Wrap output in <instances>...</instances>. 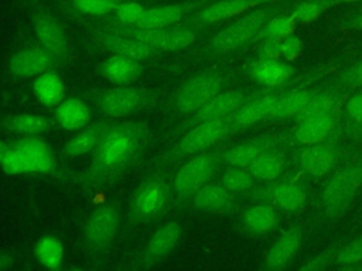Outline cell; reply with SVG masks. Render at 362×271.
I'll list each match as a JSON object with an SVG mask.
<instances>
[{
  "label": "cell",
  "instance_id": "25",
  "mask_svg": "<svg viewBox=\"0 0 362 271\" xmlns=\"http://www.w3.org/2000/svg\"><path fill=\"white\" fill-rule=\"evenodd\" d=\"M296 68L283 59L257 56L246 66L247 76L266 88H280L294 75Z\"/></svg>",
  "mask_w": 362,
  "mask_h": 271
},
{
  "label": "cell",
  "instance_id": "43",
  "mask_svg": "<svg viewBox=\"0 0 362 271\" xmlns=\"http://www.w3.org/2000/svg\"><path fill=\"white\" fill-rule=\"evenodd\" d=\"M338 248H335L334 246L327 247L324 251H321L320 254H317L315 257L310 258L307 263H304L303 265L298 267L300 271H318V270H325L331 265H334V258L337 254Z\"/></svg>",
  "mask_w": 362,
  "mask_h": 271
},
{
  "label": "cell",
  "instance_id": "38",
  "mask_svg": "<svg viewBox=\"0 0 362 271\" xmlns=\"http://www.w3.org/2000/svg\"><path fill=\"white\" fill-rule=\"evenodd\" d=\"M339 102V95L335 90H318L311 100L303 107V110L294 117L296 121L313 117V116H321L327 114L329 112L335 110L337 103Z\"/></svg>",
  "mask_w": 362,
  "mask_h": 271
},
{
  "label": "cell",
  "instance_id": "28",
  "mask_svg": "<svg viewBox=\"0 0 362 271\" xmlns=\"http://www.w3.org/2000/svg\"><path fill=\"white\" fill-rule=\"evenodd\" d=\"M113 124L115 120L112 119L89 123L86 127L81 128L74 137H71L64 144L62 152L68 157H81L85 154H92Z\"/></svg>",
  "mask_w": 362,
  "mask_h": 271
},
{
  "label": "cell",
  "instance_id": "14",
  "mask_svg": "<svg viewBox=\"0 0 362 271\" xmlns=\"http://www.w3.org/2000/svg\"><path fill=\"white\" fill-rule=\"evenodd\" d=\"M181 234L182 227L180 222H165L151 234L147 243L136 253V255L126 267L132 270H148L164 261L177 248L181 240Z\"/></svg>",
  "mask_w": 362,
  "mask_h": 271
},
{
  "label": "cell",
  "instance_id": "16",
  "mask_svg": "<svg viewBox=\"0 0 362 271\" xmlns=\"http://www.w3.org/2000/svg\"><path fill=\"white\" fill-rule=\"evenodd\" d=\"M286 0H215L204 4L191 13L181 24H191L205 28L206 25L236 18L259 6L267 3H280Z\"/></svg>",
  "mask_w": 362,
  "mask_h": 271
},
{
  "label": "cell",
  "instance_id": "24",
  "mask_svg": "<svg viewBox=\"0 0 362 271\" xmlns=\"http://www.w3.org/2000/svg\"><path fill=\"white\" fill-rule=\"evenodd\" d=\"M95 72L116 86H127L137 82L144 73V65L141 61L123 56L110 55L96 64Z\"/></svg>",
  "mask_w": 362,
  "mask_h": 271
},
{
  "label": "cell",
  "instance_id": "17",
  "mask_svg": "<svg viewBox=\"0 0 362 271\" xmlns=\"http://www.w3.org/2000/svg\"><path fill=\"white\" fill-rule=\"evenodd\" d=\"M62 68L61 62L40 42L14 52L8 61V72L16 78H35L48 71Z\"/></svg>",
  "mask_w": 362,
  "mask_h": 271
},
{
  "label": "cell",
  "instance_id": "29",
  "mask_svg": "<svg viewBox=\"0 0 362 271\" xmlns=\"http://www.w3.org/2000/svg\"><path fill=\"white\" fill-rule=\"evenodd\" d=\"M277 145L274 136H262L221 151V164L247 168L252 161L267 148Z\"/></svg>",
  "mask_w": 362,
  "mask_h": 271
},
{
  "label": "cell",
  "instance_id": "37",
  "mask_svg": "<svg viewBox=\"0 0 362 271\" xmlns=\"http://www.w3.org/2000/svg\"><path fill=\"white\" fill-rule=\"evenodd\" d=\"M296 27H297V23L291 17V14L279 13L264 23V25L260 28V31L253 38L252 44H257L260 40H264V38L283 40L284 37L294 34Z\"/></svg>",
  "mask_w": 362,
  "mask_h": 271
},
{
  "label": "cell",
  "instance_id": "46",
  "mask_svg": "<svg viewBox=\"0 0 362 271\" xmlns=\"http://www.w3.org/2000/svg\"><path fill=\"white\" fill-rule=\"evenodd\" d=\"M257 56L270 58V59H281V40L277 38H264L259 42Z\"/></svg>",
  "mask_w": 362,
  "mask_h": 271
},
{
  "label": "cell",
  "instance_id": "27",
  "mask_svg": "<svg viewBox=\"0 0 362 271\" xmlns=\"http://www.w3.org/2000/svg\"><path fill=\"white\" fill-rule=\"evenodd\" d=\"M291 138L298 145H313L328 140L337 127L335 110L321 116H313L296 121Z\"/></svg>",
  "mask_w": 362,
  "mask_h": 271
},
{
  "label": "cell",
  "instance_id": "12",
  "mask_svg": "<svg viewBox=\"0 0 362 271\" xmlns=\"http://www.w3.org/2000/svg\"><path fill=\"white\" fill-rule=\"evenodd\" d=\"M72 17L76 18L79 23H83V27L86 28V32L89 35L92 45L99 51L110 52L112 55L129 56L141 62L158 61L164 56V52H160L120 32L109 31L102 25L88 20L86 17H79V16H72Z\"/></svg>",
  "mask_w": 362,
  "mask_h": 271
},
{
  "label": "cell",
  "instance_id": "45",
  "mask_svg": "<svg viewBox=\"0 0 362 271\" xmlns=\"http://www.w3.org/2000/svg\"><path fill=\"white\" fill-rule=\"evenodd\" d=\"M338 82L348 88H362V59L344 69L338 75Z\"/></svg>",
  "mask_w": 362,
  "mask_h": 271
},
{
  "label": "cell",
  "instance_id": "10",
  "mask_svg": "<svg viewBox=\"0 0 362 271\" xmlns=\"http://www.w3.org/2000/svg\"><path fill=\"white\" fill-rule=\"evenodd\" d=\"M221 148H209L188 159L173 175L174 206L185 207L189 198L211 182L221 164Z\"/></svg>",
  "mask_w": 362,
  "mask_h": 271
},
{
  "label": "cell",
  "instance_id": "13",
  "mask_svg": "<svg viewBox=\"0 0 362 271\" xmlns=\"http://www.w3.org/2000/svg\"><path fill=\"white\" fill-rule=\"evenodd\" d=\"M30 8L31 27L37 41L61 62L62 68L68 66L75 59V49L61 21L42 3L30 6Z\"/></svg>",
  "mask_w": 362,
  "mask_h": 271
},
{
  "label": "cell",
  "instance_id": "51",
  "mask_svg": "<svg viewBox=\"0 0 362 271\" xmlns=\"http://www.w3.org/2000/svg\"><path fill=\"white\" fill-rule=\"evenodd\" d=\"M328 3H331L332 6L335 4H341V3H351V1H359V0H327Z\"/></svg>",
  "mask_w": 362,
  "mask_h": 271
},
{
  "label": "cell",
  "instance_id": "40",
  "mask_svg": "<svg viewBox=\"0 0 362 271\" xmlns=\"http://www.w3.org/2000/svg\"><path fill=\"white\" fill-rule=\"evenodd\" d=\"M146 10H147V7L141 1H139V0H127V1L120 3L115 8V11L110 16L105 17V18L134 27L141 20V17L144 16Z\"/></svg>",
  "mask_w": 362,
  "mask_h": 271
},
{
  "label": "cell",
  "instance_id": "50",
  "mask_svg": "<svg viewBox=\"0 0 362 271\" xmlns=\"http://www.w3.org/2000/svg\"><path fill=\"white\" fill-rule=\"evenodd\" d=\"M10 150H11V143H6V141L0 140V165H1L3 159L6 158V155L8 154Z\"/></svg>",
  "mask_w": 362,
  "mask_h": 271
},
{
  "label": "cell",
  "instance_id": "42",
  "mask_svg": "<svg viewBox=\"0 0 362 271\" xmlns=\"http://www.w3.org/2000/svg\"><path fill=\"white\" fill-rule=\"evenodd\" d=\"M334 265L338 268H358L362 265V234L338 248Z\"/></svg>",
  "mask_w": 362,
  "mask_h": 271
},
{
  "label": "cell",
  "instance_id": "36",
  "mask_svg": "<svg viewBox=\"0 0 362 271\" xmlns=\"http://www.w3.org/2000/svg\"><path fill=\"white\" fill-rule=\"evenodd\" d=\"M123 1L127 0H65L64 7L71 16L105 18Z\"/></svg>",
  "mask_w": 362,
  "mask_h": 271
},
{
  "label": "cell",
  "instance_id": "1",
  "mask_svg": "<svg viewBox=\"0 0 362 271\" xmlns=\"http://www.w3.org/2000/svg\"><path fill=\"white\" fill-rule=\"evenodd\" d=\"M153 143V131L144 120L115 121L92 152L89 165L62 178L83 188H102L120 181L136 168Z\"/></svg>",
  "mask_w": 362,
  "mask_h": 271
},
{
  "label": "cell",
  "instance_id": "4",
  "mask_svg": "<svg viewBox=\"0 0 362 271\" xmlns=\"http://www.w3.org/2000/svg\"><path fill=\"white\" fill-rule=\"evenodd\" d=\"M230 79L232 73L219 68L205 69L189 76L168 95L164 103V116L173 124L174 120L181 121L222 92Z\"/></svg>",
  "mask_w": 362,
  "mask_h": 271
},
{
  "label": "cell",
  "instance_id": "18",
  "mask_svg": "<svg viewBox=\"0 0 362 271\" xmlns=\"http://www.w3.org/2000/svg\"><path fill=\"white\" fill-rule=\"evenodd\" d=\"M185 207L197 213L226 216L238 210V199L223 185L208 182L189 198Z\"/></svg>",
  "mask_w": 362,
  "mask_h": 271
},
{
  "label": "cell",
  "instance_id": "52",
  "mask_svg": "<svg viewBox=\"0 0 362 271\" xmlns=\"http://www.w3.org/2000/svg\"><path fill=\"white\" fill-rule=\"evenodd\" d=\"M44 0H24L27 6H34V4H41Z\"/></svg>",
  "mask_w": 362,
  "mask_h": 271
},
{
  "label": "cell",
  "instance_id": "6",
  "mask_svg": "<svg viewBox=\"0 0 362 271\" xmlns=\"http://www.w3.org/2000/svg\"><path fill=\"white\" fill-rule=\"evenodd\" d=\"M229 136H232L229 116L197 124L170 140L168 145L150 159L148 168L171 167L202 151L214 148Z\"/></svg>",
  "mask_w": 362,
  "mask_h": 271
},
{
  "label": "cell",
  "instance_id": "35",
  "mask_svg": "<svg viewBox=\"0 0 362 271\" xmlns=\"http://www.w3.org/2000/svg\"><path fill=\"white\" fill-rule=\"evenodd\" d=\"M64 253L65 251L62 241L54 234L41 236L34 246V254L38 263L52 271L61 268L64 261Z\"/></svg>",
  "mask_w": 362,
  "mask_h": 271
},
{
  "label": "cell",
  "instance_id": "19",
  "mask_svg": "<svg viewBox=\"0 0 362 271\" xmlns=\"http://www.w3.org/2000/svg\"><path fill=\"white\" fill-rule=\"evenodd\" d=\"M284 90H286V88L281 89V86L274 88L273 92L270 90V92H264L262 95L260 93L255 95L246 103H243L236 112H233L229 116L232 134L239 133L246 128H250V127L256 126L257 123L267 120L269 114L274 109L279 97L281 96V93Z\"/></svg>",
  "mask_w": 362,
  "mask_h": 271
},
{
  "label": "cell",
  "instance_id": "41",
  "mask_svg": "<svg viewBox=\"0 0 362 271\" xmlns=\"http://www.w3.org/2000/svg\"><path fill=\"white\" fill-rule=\"evenodd\" d=\"M329 7H332V4L327 0H305L296 6L290 14L297 24H311L318 20Z\"/></svg>",
  "mask_w": 362,
  "mask_h": 271
},
{
  "label": "cell",
  "instance_id": "9",
  "mask_svg": "<svg viewBox=\"0 0 362 271\" xmlns=\"http://www.w3.org/2000/svg\"><path fill=\"white\" fill-rule=\"evenodd\" d=\"M362 188V161L342 167L324 185L320 196V216L325 224L334 223L349 209Z\"/></svg>",
  "mask_w": 362,
  "mask_h": 271
},
{
  "label": "cell",
  "instance_id": "34",
  "mask_svg": "<svg viewBox=\"0 0 362 271\" xmlns=\"http://www.w3.org/2000/svg\"><path fill=\"white\" fill-rule=\"evenodd\" d=\"M284 168H286V157L283 151L277 148V145L263 151L247 167V169L256 178V181H264V182H270L280 178L281 174L284 172Z\"/></svg>",
  "mask_w": 362,
  "mask_h": 271
},
{
  "label": "cell",
  "instance_id": "39",
  "mask_svg": "<svg viewBox=\"0 0 362 271\" xmlns=\"http://www.w3.org/2000/svg\"><path fill=\"white\" fill-rule=\"evenodd\" d=\"M219 183L223 185L230 192L238 195V193L252 191L255 188L256 178L250 174V171L247 168L228 165V168L225 169V172L221 176Z\"/></svg>",
  "mask_w": 362,
  "mask_h": 271
},
{
  "label": "cell",
  "instance_id": "2",
  "mask_svg": "<svg viewBox=\"0 0 362 271\" xmlns=\"http://www.w3.org/2000/svg\"><path fill=\"white\" fill-rule=\"evenodd\" d=\"M174 207L170 167H153L133 189L126 210V230L163 220Z\"/></svg>",
  "mask_w": 362,
  "mask_h": 271
},
{
  "label": "cell",
  "instance_id": "15",
  "mask_svg": "<svg viewBox=\"0 0 362 271\" xmlns=\"http://www.w3.org/2000/svg\"><path fill=\"white\" fill-rule=\"evenodd\" d=\"M250 198L257 202H266L281 212H300L308 199L305 186L291 178H277L250 192Z\"/></svg>",
  "mask_w": 362,
  "mask_h": 271
},
{
  "label": "cell",
  "instance_id": "20",
  "mask_svg": "<svg viewBox=\"0 0 362 271\" xmlns=\"http://www.w3.org/2000/svg\"><path fill=\"white\" fill-rule=\"evenodd\" d=\"M338 158V145L328 138L313 145H304L297 155V162L303 172L310 176L320 178L334 169Z\"/></svg>",
  "mask_w": 362,
  "mask_h": 271
},
{
  "label": "cell",
  "instance_id": "8",
  "mask_svg": "<svg viewBox=\"0 0 362 271\" xmlns=\"http://www.w3.org/2000/svg\"><path fill=\"white\" fill-rule=\"evenodd\" d=\"M96 24L102 25L109 31L127 35L164 54L181 51L191 47L197 42V40H199L201 32L204 31L202 27L191 24H177L163 28H139L107 18H100Z\"/></svg>",
  "mask_w": 362,
  "mask_h": 271
},
{
  "label": "cell",
  "instance_id": "22",
  "mask_svg": "<svg viewBox=\"0 0 362 271\" xmlns=\"http://www.w3.org/2000/svg\"><path fill=\"white\" fill-rule=\"evenodd\" d=\"M279 222V210L266 202H259L249 206L239 215L236 227L242 234L259 239L272 233Z\"/></svg>",
  "mask_w": 362,
  "mask_h": 271
},
{
  "label": "cell",
  "instance_id": "48",
  "mask_svg": "<svg viewBox=\"0 0 362 271\" xmlns=\"http://www.w3.org/2000/svg\"><path fill=\"white\" fill-rule=\"evenodd\" d=\"M16 264H17V260H16V257L13 254L0 251V271L1 270H10Z\"/></svg>",
  "mask_w": 362,
  "mask_h": 271
},
{
  "label": "cell",
  "instance_id": "31",
  "mask_svg": "<svg viewBox=\"0 0 362 271\" xmlns=\"http://www.w3.org/2000/svg\"><path fill=\"white\" fill-rule=\"evenodd\" d=\"M318 90V88H310L305 85L294 89H286L279 97L267 120L294 119Z\"/></svg>",
  "mask_w": 362,
  "mask_h": 271
},
{
  "label": "cell",
  "instance_id": "53",
  "mask_svg": "<svg viewBox=\"0 0 362 271\" xmlns=\"http://www.w3.org/2000/svg\"><path fill=\"white\" fill-rule=\"evenodd\" d=\"M209 1H211V0H201L202 4H206V3H209Z\"/></svg>",
  "mask_w": 362,
  "mask_h": 271
},
{
  "label": "cell",
  "instance_id": "44",
  "mask_svg": "<svg viewBox=\"0 0 362 271\" xmlns=\"http://www.w3.org/2000/svg\"><path fill=\"white\" fill-rule=\"evenodd\" d=\"M303 52V41L296 35L290 34L281 40V59L291 62L297 59Z\"/></svg>",
  "mask_w": 362,
  "mask_h": 271
},
{
  "label": "cell",
  "instance_id": "21",
  "mask_svg": "<svg viewBox=\"0 0 362 271\" xmlns=\"http://www.w3.org/2000/svg\"><path fill=\"white\" fill-rule=\"evenodd\" d=\"M201 0H185L182 3H167L147 7L144 16L137 23L139 28H163L181 24L191 13L201 8Z\"/></svg>",
  "mask_w": 362,
  "mask_h": 271
},
{
  "label": "cell",
  "instance_id": "7",
  "mask_svg": "<svg viewBox=\"0 0 362 271\" xmlns=\"http://www.w3.org/2000/svg\"><path fill=\"white\" fill-rule=\"evenodd\" d=\"M120 229V206L109 200L95 207L83 224V248L93 268L109 258Z\"/></svg>",
  "mask_w": 362,
  "mask_h": 271
},
{
  "label": "cell",
  "instance_id": "33",
  "mask_svg": "<svg viewBox=\"0 0 362 271\" xmlns=\"http://www.w3.org/2000/svg\"><path fill=\"white\" fill-rule=\"evenodd\" d=\"M33 92L42 106L55 107L65 99L66 86L57 71H48L35 76Z\"/></svg>",
  "mask_w": 362,
  "mask_h": 271
},
{
  "label": "cell",
  "instance_id": "3",
  "mask_svg": "<svg viewBox=\"0 0 362 271\" xmlns=\"http://www.w3.org/2000/svg\"><path fill=\"white\" fill-rule=\"evenodd\" d=\"M287 4L288 0L280 3H267L236 17L232 23H229L218 32H215L211 38H208V41L202 44L194 55L198 59L214 58L239 51L250 45L264 23L273 16L283 11Z\"/></svg>",
  "mask_w": 362,
  "mask_h": 271
},
{
  "label": "cell",
  "instance_id": "26",
  "mask_svg": "<svg viewBox=\"0 0 362 271\" xmlns=\"http://www.w3.org/2000/svg\"><path fill=\"white\" fill-rule=\"evenodd\" d=\"M303 241V230L298 226L287 229L267 250L263 263L260 265L262 270L276 271L286 268L291 260L297 255Z\"/></svg>",
  "mask_w": 362,
  "mask_h": 271
},
{
  "label": "cell",
  "instance_id": "11",
  "mask_svg": "<svg viewBox=\"0 0 362 271\" xmlns=\"http://www.w3.org/2000/svg\"><path fill=\"white\" fill-rule=\"evenodd\" d=\"M252 96L255 95H247L238 89H223L222 92L215 95L212 99H209L205 104H202L198 110H195L192 114L182 119L181 121H177L168 126L157 137V141H165V140L170 141L197 124L228 117L233 112H236L243 103H246Z\"/></svg>",
  "mask_w": 362,
  "mask_h": 271
},
{
  "label": "cell",
  "instance_id": "23",
  "mask_svg": "<svg viewBox=\"0 0 362 271\" xmlns=\"http://www.w3.org/2000/svg\"><path fill=\"white\" fill-rule=\"evenodd\" d=\"M27 159L30 172L55 174L58 171V159L51 145L41 136H27L11 143Z\"/></svg>",
  "mask_w": 362,
  "mask_h": 271
},
{
  "label": "cell",
  "instance_id": "49",
  "mask_svg": "<svg viewBox=\"0 0 362 271\" xmlns=\"http://www.w3.org/2000/svg\"><path fill=\"white\" fill-rule=\"evenodd\" d=\"M346 28H351V30H358V31H362V14H358L349 20L345 21L344 24Z\"/></svg>",
  "mask_w": 362,
  "mask_h": 271
},
{
  "label": "cell",
  "instance_id": "47",
  "mask_svg": "<svg viewBox=\"0 0 362 271\" xmlns=\"http://www.w3.org/2000/svg\"><path fill=\"white\" fill-rule=\"evenodd\" d=\"M345 114L355 123L362 124V92L351 96L345 103Z\"/></svg>",
  "mask_w": 362,
  "mask_h": 271
},
{
  "label": "cell",
  "instance_id": "32",
  "mask_svg": "<svg viewBox=\"0 0 362 271\" xmlns=\"http://www.w3.org/2000/svg\"><path fill=\"white\" fill-rule=\"evenodd\" d=\"M54 124H55V120L42 114H31V113L13 114L0 120V128L3 131L17 134L21 137L42 136L49 130H52Z\"/></svg>",
  "mask_w": 362,
  "mask_h": 271
},
{
  "label": "cell",
  "instance_id": "5",
  "mask_svg": "<svg viewBox=\"0 0 362 271\" xmlns=\"http://www.w3.org/2000/svg\"><path fill=\"white\" fill-rule=\"evenodd\" d=\"M82 97L103 117L123 119L153 107L164 95V88L116 86L93 88L81 92Z\"/></svg>",
  "mask_w": 362,
  "mask_h": 271
},
{
  "label": "cell",
  "instance_id": "30",
  "mask_svg": "<svg viewBox=\"0 0 362 271\" xmlns=\"http://www.w3.org/2000/svg\"><path fill=\"white\" fill-rule=\"evenodd\" d=\"M54 120L64 130H81L92 120V112L85 99H64L54 110Z\"/></svg>",
  "mask_w": 362,
  "mask_h": 271
}]
</instances>
